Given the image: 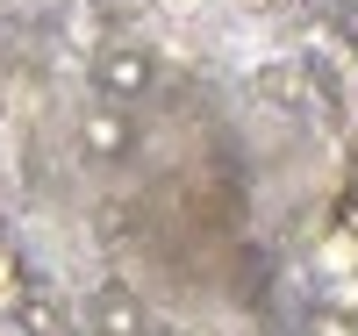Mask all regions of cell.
Here are the masks:
<instances>
[{"label":"cell","mask_w":358,"mask_h":336,"mask_svg":"<svg viewBox=\"0 0 358 336\" xmlns=\"http://www.w3.org/2000/svg\"><path fill=\"white\" fill-rule=\"evenodd\" d=\"M151 79H158V65H151V50L143 43H101L94 50V94L101 101H143L151 94Z\"/></svg>","instance_id":"obj_1"},{"label":"cell","mask_w":358,"mask_h":336,"mask_svg":"<svg viewBox=\"0 0 358 336\" xmlns=\"http://www.w3.org/2000/svg\"><path fill=\"white\" fill-rule=\"evenodd\" d=\"M79 150H86V158H101V165L129 158V150H136V122H129V108L94 101V108L79 115Z\"/></svg>","instance_id":"obj_2"},{"label":"cell","mask_w":358,"mask_h":336,"mask_svg":"<svg viewBox=\"0 0 358 336\" xmlns=\"http://www.w3.org/2000/svg\"><path fill=\"white\" fill-rule=\"evenodd\" d=\"M86 322H94V336H143V300L129 286H94V300H86Z\"/></svg>","instance_id":"obj_3"},{"label":"cell","mask_w":358,"mask_h":336,"mask_svg":"<svg viewBox=\"0 0 358 336\" xmlns=\"http://www.w3.org/2000/svg\"><path fill=\"white\" fill-rule=\"evenodd\" d=\"M15 336H65V308H57V300L36 286V293L15 308Z\"/></svg>","instance_id":"obj_4"},{"label":"cell","mask_w":358,"mask_h":336,"mask_svg":"<svg viewBox=\"0 0 358 336\" xmlns=\"http://www.w3.org/2000/svg\"><path fill=\"white\" fill-rule=\"evenodd\" d=\"M29 293H36V272H29V258L15 251V243H0V308L15 315Z\"/></svg>","instance_id":"obj_5"},{"label":"cell","mask_w":358,"mask_h":336,"mask_svg":"<svg viewBox=\"0 0 358 336\" xmlns=\"http://www.w3.org/2000/svg\"><path fill=\"white\" fill-rule=\"evenodd\" d=\"M337 229H344V236H358V193H344V200H337Z\"/></svg>","instance_id":"obj_6"},{"label":"cell","mask_w":358,"mask_h":336,"mask_svg":"<svg viewBox=\"0 0 358 336\" xmlns=\"http://www.w3.org/2000/svg\"><path fill=\"white\" fill-rule=\"evenodd\" d=\"M244 8H251V15H265V8H287V0H244Z\"/></svg>","instance_id":"obj_7"},{"label":"cell","mask_w":358,"mask_h":336,"mask_svg":"<svg viewBox=\"0 0 358 336\" xmlns=\"http://www.w3.org/2000/svg\"><path fill=\"white\" fill-rule=\"evenodd\" d=\"M344 336H358V315H344Z\"/></svg>","instance_id":"obj_8"},{"label":"cell","mask_w":358,"mask_h":336,"mask_svg":"<svg viewBox=\"0 0 358 336\" xmlns=\"http://www.w3.org/2000/svg\"><path fill=\"white\" fill-rule=\"evenodd\" d=\"M165 336H201V329H165Z\"/></svg>","instance_id":"obj_9"},{"label":"cell","mask_w":358,"mask_h":336,"mask_svg":"<svg viewBox=\"0 0 358 336\" xmlns=\"http://www.w3.org/2000/svg\"><path fill=\"white\" fill-rule=\"evenodd\" d=\"M0 243H8V236H0Z\"/></svg>","instance_id":"obj_10"}]
</instances>
